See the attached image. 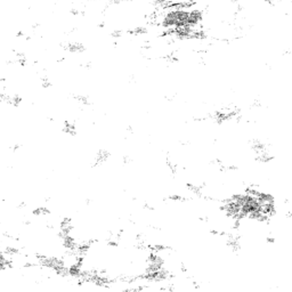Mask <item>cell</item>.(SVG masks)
Wrapping results in <instances>:
<instances>
[{
    "label": "cell",
    "instance_id": "cell-1",
    "mask_svg": "<svg viewBox=\"0 0 292 292\" xmlns=\"http://www.w3.org/2000/svg\"><path fill=\"white\" fill-rule=\"evenodd\" d=\"M108 1V4L110 5H120L122 4L125 0H107Z\"/></svg>",
    "mask_w": 292,
    "mask_h": 292
}]
</instances>
